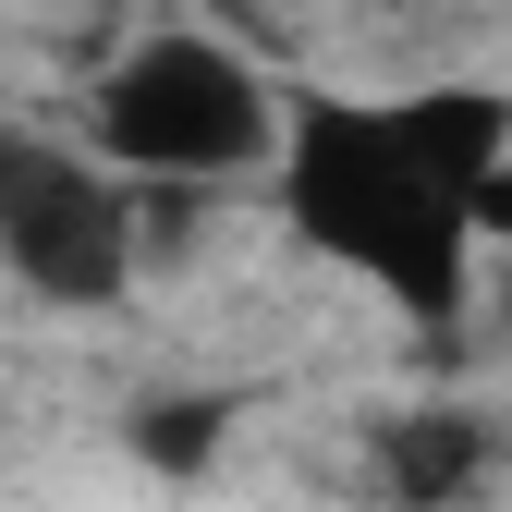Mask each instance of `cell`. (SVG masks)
Segmentation results:
<instances>
[{"label": "cell", "mask_w": 512, "mask_h": 512, "mask_svg": "<svg viewBox=\"0 0 512 512\" xmlns=\"http://www.w3.org/2000/svg\"><path fill=\"white\" fill-rule=\"evenodd\" d=\"M476 476H488V427L476 415H415V427H391V488L403 500H452Z\"/></svg>", "instance_id": "277c9868"}, {"label": "cell", "mask_w": 512, "mask_h": 512, "mask_svg": "<svg viewBox=\"0 0 512 512\" xmlns=\"http://www.w3.org/2000/svg\"><path fill=\"white\" fill-rule=\"evenodd\" d=\"M98 159L135 183V196H220V183H256L281 147V86L208 25H159L98 74L86 110Z\"/></svg>", "instance_id": "7a4b0ae2"}, {"label": "cell", "mask_w": 512, "mask_h": 512, "mask_svg": "<svg viewBox=\"0 0 512 512\" xmlns=\"http://www.w3.org/2000/svg\"><path fill=\"white\" fill-rule=\"evenodd\" d=\"M0 269L49 305H122L147 269V220L135 183H122L98 147H61L0 122Z\"/></svg>", "instance_id": "3957f363"}, {"label": "cell", "mask_w": 512, "mask_h": 512, "mask_svg": "<svg viewBox=\"0 0 512 512\" xmlns=\"http://www.w3.org/2000/svg\"><path fill=\"white\" fill-rule=\"evenodd\" d=\"M208 427H220V403H171V415H147L135 439H147L159 464H196V439H208Z\"/></svg>", "instance_id": "5b68a950"}, {"label": "cell", "mask_w": 512, "mask_h": 512, "mask_svg": "<svg viewBox=\"0 0 512 512\" xmlns=\"http://www.w3.org/2000/svg\"><path fill=\"white\" fill-rule=\"evenodd\" d=\"M512 183V98L500 86H281L269 208L366 293H391L415 330H452L476 293V244Z\"/></svg>", "instance_id": "6da1fadb"}]
</instances>
